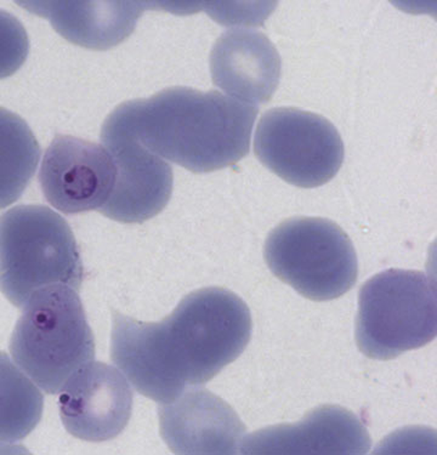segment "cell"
I'll return each instance as SVG.
<instances>
[{
  "label": "cell",
  "mask_w": 437,
  "mask_h": 455,
  "mask_svg": "<svg viewBox=\"0 0 437 455\" xmlns=\"http://www.w3.org/2000/svg\"><path fill=\"white\" fill-rule=\"evenodd\" d=\"M250 335L246 302L227 289L203 288L161 322L114 312L111 360L139 394L165 404L237 360Z\"/></svg>",
  "instance_id": "obj_1"
},
{
  "label": "cell",
  "mask_w": 437,
  "mask_h": 455,
  "mask_svg": "<svg viewBox=\"0 0 437 455\" xmlns=\"http://www.w3.org/2000/svg\"><path fill=\"white\" fill-rule=\"evenodd\" d=\"M115 111L155 155L190 172H211L250 154L259 108L218 92L173 86Z\"/></svg>",
  "instance_id": "obj_2"
},
{
  "label": "cell",
  "mask_w": 437,
  "mask_h": 455,
  "mask_svg": "<svg viewBox=\"0 0 437 455\" xmlns=\"http://www.w3.org/2000/svg\"><path fill=\"white\" fill-rule=\"evenodd\" d=\"M10 352L36 387L55 395L81 368L94 361V334L77 291L52 285L23 305Z\"/></svg>",
  "instance_id": "obj_3"
},
{
  "label": "cell",
  "mask_w": 437,
  "mask_h": 455,
  "mask_svg": "<svg viewBox=\"0 0 437 455\" xmlns=\"http://www.w3.org/2000/svg\"><path fill=\"white\" fill-rule=\"evenodd\" d=\"M84 268L65 219L44 205H19L0 217V291L22 307L36 291L82 287Z\"/></svg>",
  "instance_id": "obj_4"
},
{
  "label": "cell",
  "mask_w": 437,
  "mask_h": 455,
  "mask_svg": "<svg viewBox=\"0 0 437 455\" xmlns=\"http://www.w3.org/2000/svg\"><path fill=\"white\" fill-rule=\"evenodd\" d=\"M436 333V283L428 275L387 270L361 288L355 338L367 357L393 360L432 343Z\"/></svg>",
  "instance_id": "obj_5"
},
{
  "label": "cell",
  "mask_w": 437,
  "mask_h": 455,
  "mask_svg": "<svg viewBox=\"0 0 437 455\" xmlns=\"http://www.w3.org/2000/svg\"><path fill=\"white\" fill-rule=\"evenodd\" d=\"M265 261L278 280L314 301L342 297L356 284L359 275L349 235L321 218L281 222L266 239Z\"/></svg>",
  "instance_id": "obj_6"
},
{
  "label": "cell",
  "mask_w": 437,
  "mask_h": 455,
  "mask_svg": "<svg viewBox=\"0 0 437 455\" xmlns=\"http://www.w3.org/2000/svg\"><path fill=\"white\" fill-rule=\"evenodd\" d=\"M254 151L267 169L298 188H319L342 168L344 144L322 116L294 108L270 109L261 117Z\"/></svg>",
  "instance_id": "obj_7"
},
{
  "label": "cell",
  "mask_w": 437,
  "mask_h": 455,
  "mask_svg": "<svg viewBox=\"0 0 437 455\" xmlns=\"http://www.w3.org/2000/svg\"><path fill=\"white\" fill-rule=\"evenodd\" d=\"M101 141L114 158L117 175L102 215L123 224H141L155 218L171 201L173 169L139 141L117 111L101 129Z\"/></svg>",
  "instance_id": "obj_8"
},
{
  "label": "cell",
  "mask_w": 437,
  "mask_h": 455,
  "mask_svg": "<svg viewBox=\"0 0 437 455\" xmlns=\"http://www.w3.org/2000/svg\"><path fill=\"white\" fill-rule=\"evenodd\" d=\"M117 168L101 145L59 135L46 149L39 182L46 201L65 214L100 211L114 189Z\"/></svg>",
  "instance_id": "obj_9"
},
{
  "label": "cell",
  "mask_w": 437,
  "mask_h": 455,
  "mask_svg": "<svg viewBox=\"0 0 437 455\" xmlns=\"http://www.w3.org/2000/svg\"><path fill=\"white\" fill-rule=\"evenodd\" d=\"M59 408L72 436L88 442L114 440L131 420L132 391L117 368L91 362L60 390Z\"/></svg>",
  "instance_id": "obj_10"
},
{
  "label": "cell",
  "mask_w": 437,
  "mask_h": 455,
  "mask_svg": "<svg viewBox=\"0 0 437 455\" xmlns=\"http://www.w3.org/2000/svg\"><path fill=\"white\" fill-rule=\"evenodd\" d=\"M161 435L177 454H234L246 427L236 411L205 388H191L158 410Z\"/></svg>",
  "instance_id": "obj_11"
},
{
  "label": "cell",
  "mask_w": 437,
  "mask_h": 455,
  "mask_svg": "<svg viewBox=\"0 0 437 455\" xmlns=\"http://www.w3.org/2000/svg\"><path fill=\"white\" fill-rule=\"evenodd\" d=\"M372 440L359 418L344 408H316L296 425H278L244 437V454H366Z\"/></svg>",
  "instance_id": "obj_12"
},
{
  "label": "cell",
  "mask_w": 437,
  "mask_h": 455,
  "mask_svg": "<svg viewBox=\"0 0 437 455\" xmlns=\"http://www.w3.org/2000/svg\"><path fill=\"white\" fill-rule=\"evenodd\" d=\"M214 84L231 98L257 106L269 101L281 78L280 54L254 29L236 28L215 42L211 54Z\"/></svg>",
  "instance_id": "obj_13"
},
{
  "label": "cell",
  "mask_w": 437,
  "mask_h": 455,
  "mask_svg": "<svg viewBox=\"0 0 437 455\" xmlns=\"http://www.w3.org/2000/svg\"><path fill=\"white\" fill-rule=\"evenodd\" d=\"M23 9L48 19L73 44L107 50L121 44L144 12L139 2H19Z\"/></svg>",
  "instance_id": "obj_14"
},
{
  "label": "cell",
  "mask_w": 437,
  "mask_h": 455,
  "mask_svg": "<svg viewBox=\"0 0 437 455\" xmlns=\"http://www.w3.org/2000/svg\"><path fill=\"white\" fill-rule=\"evenodd\" d=\"M41 159V146L28 123L0 108V209L15 204L28 188Z\"/></svg>",
  "instance_id": "obj_15"
},
{
  "label": "cell",
  "mask_w": 437,
  "mask_h": 455,
  "mask_svg": "<svg viewBox=\"0 0 437 455\" xmlns=\"http://www.w3.org/2000/svg\"><path fill=\"white\" fill-rule=\"evenodd\" d=\"M44 397L28 377L0 351V442L28 436L42 419Z\"/></svg>",
  "instance_id": "obj_16"
},
{
  "label": "cell",
  "mask_w": 437,
  "mask_h": 455,
  "mask_svg": "<svg viewBox=\"0 0 437 455\" xmlns=\"http://www.w3.org/2000/svg\"><path fill=\"white\" fill-rule=\"evenodd\" d=\"M29 39L22 23L0 9V79L10 77L28 60Z\"/></svg>",
  "instance_id": "obj_17"
}]
</instances>
